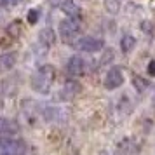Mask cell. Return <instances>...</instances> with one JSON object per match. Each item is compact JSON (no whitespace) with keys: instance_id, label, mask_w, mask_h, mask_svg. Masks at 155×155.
<instances>
[{"instance_id":"6da1fadb","label":"cell","mask_w":155,"mask_h":155,"mask_svg":"<svg viewBox=\"0 0 155 155\" xmlns=\"http://www.w3.org/2000/svg\"><path fill=\"white\" fill-rule=\"evenodd\" d=\"M54 66L51 64H44L38 70L33 71V75L30 78V84H31V89L38 94H47L51 91V85H52V80H54Z\"/></svg>"},{"instance_id":"7a4b0ae2","label":"cell","mask_w":155,"mask_h":155,"mask_svg":"<svg viewBox=\"0 0 155 155\" xmlns=\"http://www.w3.org/2000/svg\"><path fill=\"white\" fill-rule=\"evenodd\" d=\"M75 49L82 51V52H98L105 47V40L103 38H98V37H91V35H85L77 38L75 42Z\"/></svg>"},{"instance_id":"3957f363","label":"cell","mask_w":155,"mask_h":155,"mask_svg":"<svg viewBox=\"0 0 155 155\" xmlns=\"http://www.w3.org/2000/svg\"><path fill=\"white\" fill-rule=\"evenodd\" d=\"M26 145L16 138H0V155H25Z\"/></svg>"},{"instance_id":"277c9868","label":"cell","mask_w":155,"mask_h":155,"mask_svg":"<svg viewBox=\"0 0 155 155\" xmlns=\"http://www.w3.org/2000/svg\"><path fill=\"white\" fill-rule=\"evenodd\" d=\"M78 33H80V23L77 19L66 18V19H63V21L59 23V35H61V38H63L64 42L75 40Z\"/></svg>"},{"instance_id":"5b68a950","label":"cell","mask_w":155,"mask_h":155,"mask_svg":"<svg viewBox=\"0 0 155 155\" xmlns=\"http://www.w3.org/2000/svg\"><path fill=\"white\" fill-rule=\"evenodd\" d=\"M103 82H105V87L108 89V91L119 89L120 85L124 84V73H122V68H120V66H112L110 70L106 71Z\"/></svg>"},{"instance_id":"8992f818","label":"cell","mask_w":155,"mask_h":155,"mask_svg":"<svg viewBox=\"0 0 155 155\" xmlns=\"http://www.w3.org/2000/svg\"><path fill=\"white\" fill-rule=\"evenodd\" d=\"M66 71L73 77H80L85 73V61L80 56H71L66 61Z\"/></svg>"},{"instance_id":"52a82bcc","label":"cell","mask_w":155,"mask_h":155,"mask_svg":"<svg viewBox=\"0 0 155 155\" xmlns=\"http://www.w3.org/2000/svg\"><path fill=\"white\" fill-rule=\"evenodd\" d=\"M59 7H61V11H63L70 19H77L78 21V19L82 18V9L78 7V4H75L73 0H61Z\"/></svg>"},{"instance_id":"ba28073f","label":"cell","mask_w":155,"mask_h":155,"mask_svg":"<svg viewBox=\"0 0 155 155\" xmlns=\"http://www.w3.org/2000/svg\"><path fill=\"white\" fill-rule=\"evenodd\" d=\"M78 92H80V84H77L75 80H68L63 85V89L59 91V96H61V99H71L75 98Z\"/></svg>"},{"instance_id":"9c48e42d","label":"cell","mask_w":155,"mask_h":155,"mask_svg":"<svg viewBox=\"0 0 155 155\" xmlns=\"http://www.w3.org/2000/svg\"><path fill=\"white\" fill-rule=\"evenodd\" d=\"M16 61H18V54L16 52H4L0 54V71H7L14 68Z\"/></svg>"},{"instance_id":"30bf717a","label":"cell","mask_w":155,"mask_h":155,"mask_svg":"<svg viewBox=\"0 0 155 155\" xmlns=\"http://www.w3.org/2000/svg\"><path fill=\"white\" fill-rule=\"evenodd\" d=\"M19 131V126L16 124L14 120L5 119V117H0V134H5V136H11V134H16Z\"/></svg>"},{"instance_id":"8fae6325","label":"cell","mask_w":155,"mask_h":155,"mask_svg":"<svg viewBox=\"0 0 155 155\" xmlns=\"http://www.w3.org/2000/svg\"><path fill=\"white\" fill-rule=\"evenodd\" d=\"M136 44H138L136 37L131 35V33H124L122 38H120V51H122L124 54H129V52L136 47Z\"/></svg>"},{"instance_id":"7c38bea8","label":"cell","mask_w":155,"mask_h":155,"mask_svg":"<svg viewBox=\"0 0 155 155\" xmlns=\"http://www.w3.org/2000/svg\"><path fill=\"white\" fill-rule=\"evenodd\" d=\"M38 42L42 44V45H45V47H51V45H54V42H56V33L51 28H44L38 33Z\"/></svg>"},{"instance_id":"4fadbf2b","label":"cell","mask_w":155,"mask_h":155,"mask_svg":"<svg viewBox=\"0 0 155 155\" xmlns=\"http://www.w3.org/2000/svg\"><path fill=\"white\" fill-rule=\"evenodd\" d=\"M21 31H23V26H21V21H19V19H14L12 23L7 25V33L12 37V38H18V37L21 35Z\"/></svg>"},{"instance_id":"5bb4252c","label":"cell","mask_w":155,"mask_h":155,"mask_svg":"<svg viewBox=\"0 0 155 155\" xmlns=\"http://www.w3.org/2000/svg\"><path fill=\"white\" fill-rule=\"evenodd\" d=\"M105 7L110 14H117L120 9V0H105Z\"/></svg>"},{"instance_id":"9a60e30c","label":"cell","mask_w":155,"mask_h":155,"mask_svg":"<svg viewBox=\"0 0 155 155\" xmlns=\"http://www.w3.org/2000/svg\"><path fill=\"white\" fill-rule=\"evenodd\" d=\"M26 19H28L30 25H37L38 19H40V11L38 9H30L28 14H26Z\"/></svg>"},{"instance_id":"2e32d148","label":"cell","mask_w":155,"mask_h":155,"mask_svg":"<svg viewBox=\"0 0 155 155\" xmlns=\"http://www.w3.org/2000/svg\"><path fill=\"white\" fill-rule=\"evenodd\" d=\"M0 2H2L4 7H14V5H18V4H21L23 0H0Z\"/></svg>"},{"instance_id":"e0dca14e","label":"cell","mask_w":155,"mask_h":155,"mask_svg":"<svg viewBox=\"0 0 155 155\" xmlns=\"http://www.w3.org/2000/svg\"><path fill=\"white\" fill-rule=\"evenodd\" d=\"M147 71H148V75H152V77H155V59H152V61L148 63Z\"/></svg>"},{"instance_id":"ac0fdd59","label":"cell","mask_w":155,"mask_h":155,"mask_svg":"<svg viewBox=\"0 0 155 155\" xmlns=\"http://www.w3.org/2000/svg\"><path fill=\"white\" fill-rule=\"evenodd\" d=\"M2 108H4V101H2V99H0V110H2Z\"/></svg>"},{"instance_id":"d6986e66","label":"cell","mask_w":155,"mask_h":155,"mask_svg":"<svg viewBox=\"0 0 155 155\" xmlns=\"http://www.w3.org/2000/svg\"><path fill=\"white\" fill-rule=\"evenodd\" d=\"M152 105H153V106H155V94H153V101H152Z\"/></svg>"}]
</instances>
